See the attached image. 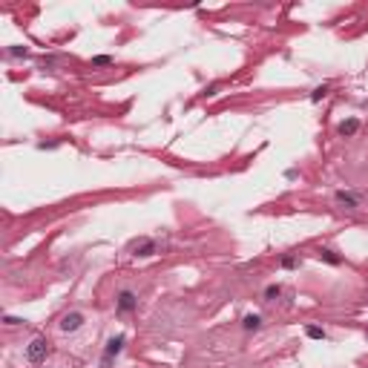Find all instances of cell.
Segmentation results:
<instances>
[{"label": "cell", "instance_id": "cell-2", "mask_svg": "<svg viewBox=\"0 0 368 368\" xmlns=\"http://www.w3.org/2000/svg\"><path fill=\"white\" fill-rule=\"evenodd\" d=\"M52 354V345L46 342V336H35L32 342L26 345V360L32 363V366H40V363H46V357Z\"/></svg>", "mask_w": 368, "mask_h": 368}, {"label": "cell", "instance_id": "cell-6", "mask_svg": "<svg viewBox=\"0 0 368 368\" xmlns=\"http://www.w3.org/2000/svg\"><path fill=\"white\" fill-rule=\"evenodd\" d=\"M334 201H336V204H342L345 210H357V207L363 204V199H360L357 193H351V190H336V193H334Z\"/></svg>", "mask_w": 368, "mask_h": 368}, {"label": "cell", "instance_id": "cell-10", "mask_svg": "<svg viewBox=\"0 0 368 368\" xmlns=\"http://www.w3.org/2000/svg\"><path fill=\"white\" fill-rule=\"evenodd\" d=\"M328 92H331V84H319V86H314V89H311V95H308V98H311V104H319V101L328 98Z\"/></svg>", "mask_w": 368, "mask_h": 368}, {"label": "cell", "instance_id": "cell-13", "mask_svg": "<svg viewBox=\"0 0 368 368\" xmlns=\"http://www.w3.org/2000/svg\"><path fill=\"white\" fill-rule=\"evenodd\" d=\"M279 296H282V285H279V282H270L268 288H265V299H268V302H276Z\"/></svg>", "mask_w": 368, "mask_h": 368}, {"label": "cell", "instance_id": "cell-11", "mask_svg": "<svg viewBox=\"0 0 368 368\" xmlns=\"http://www.w3.org/2000/svg\"><path fill=\"white\" fill-rule=\"evenodd\" d=\"M299 256H296V253H288V256H282V259H279V268L282 270H296L299 268Z\"/></svg>", "mask_w": 368, "mask_h": 368}, {"label": "cell", "instance_id": "cell-1", "mask_svg": "<svg viewBox=\"0 0 368 368\" xmlns=\"http://www.w3.org/2000/svg\"><path fill=\"white\" fill-rule=\"evenodd\" d=\"M124 345H127V334H112L110 336L107 345H104V354H101V368H112V360L124 351Z\"/></svg>", "mask_w": 368, "mask_h": 368}, {"label": "cell", "instance_id": "cell-3", "mask_svg": "<svg viewBox=\"0 0 368 368\" xmlns=\"http://www.w3.org/2000/svg\"><path fill=\"white\" fill-rule=\"evenodd\" d=\"M84 322H86V317L81 311H67V314L61 317V322H58V328H61L64 334H75V331L84 328Z\"/></svg>", "mask_w": 368, "mask_h": 368}, {"label": "cell", "instance_id": "cell-17", "mask_svg": "<svg viewBox=\"0 0 368 368\" xmlns=\"http://www.w3.org/2000/svg\"><path fill=\"white\" fill-rule=\"evenodd\" d=\"M285 179H288V182H294V179H299V170H296V167L285 170Z\"/></svg>", "mask_w": 368, "mask_h": 368}, {"label": "cell", "instance_id": "cell-8", "mask_svg": "<svg viewBox=\"0 0 368 368\" xmlns=\"http://www.w3.org/2000/svg\"><path fill=\"white\" fill-rule=\"evenodd\" d=\"M357 130H360V118H345V121H339V127H336V133L345 135V138L357 135Z\"/></svg>", "mask_w": 368, "mask_h": 368}, {"label": "cell", "instance_id": "cell-16", "mask_svg": "<svg viewBox=\"0 0 368 368\" xmlns=\"http://www.w3.org/2000/svg\"><path fill=\"white\" fill-rule=\"evenodd\" d=\"M3 322H6V325H23V319L12 317V314H6V317H3Z\"/></svg>", "mask_w": 368, "mask_h": 368}, {"label": "cell", "instance_id": "cell-5", "mask_svg": "<svg viewBox=\"0 0 368 368\" xmlns=\"http://www.w3.org/2000/svg\"><path fill=\"white\" fill-rule=\"evenodd\" d=\"M133 251H135L133 256H138V259H150V256L158 253V242H155V239H138Z\"/></svg>", "mask_w": 368, "mask_h": 368}, {"label": "cell", "instance_id": "cell-9", "mask_svg": "<svg viewBox=\"0 0 368 368\" xmlns=\"http://www.w3.org/2000/svg\"><path fill=\"white\" fill-rule=\"evenodd\" d=\"M242 328H245V331H259V328H262V317H259V314H245V317H242Z\"/></svg>", "mask_w": 368, "mask_h": 368}, {"label": "cell", "instance_id": "cell-15", "mask_svg": "<svg viewBox=\"0 0 368 368\" xmlns=\"http://www.w3.org/2000/svg\"><path fill=\"white\" fill-rule=\"evenodd\" d=\"M112 64H115V58H112V55H95V58H92V67H112Z\"/></svg>", "mask_w": 368, "mask_h": 368}, {"label": "cell", "instance_id": "cell-7", "mask_svg": "<svg viewBox=\"0 0 368 368\" xmlns=\"http://www.w3.org/2000/svg\"><path fill=\"white\" fill-rule=\"evenodd\" d=\"M317 256L322 259V262H325V265H334V268H339V265L345 262V259H342V256H339L336 251H331V248H319Z\"/></svg>", "mask_w": 368, "mask_h": 368}, {"label": "cell", "instance_id": "cell-12", "mask_svg": "<svg viewBox=\"0 0 368 368\" xmlns=\"http://www.w3.org/2000/svg\"><path fill=\"white\" fill-rule=\"evenodd\" d=\"M305 336L308 339H328V331L319 328V325H305Z\"/></svg>", "mask_w": 368, "mask_h": 368}, {"label": "cell", "instance_id": "cell-4", "mask_svg": "<svg viewBox=\"0 0 368 368\" xmlns=\"http://www.w3.org/2000/svg\"><path fill=\"white\" fill-rule=\"evenodd\" d=\"M115 311L118 314H135V311H138V296H135L133 291L124 288V291L115 296Z\"/></svg>", "mask_w": 368, "mask_h": 368}, {"label": "cell", "instance_id": "cell-14", "mask_svg": "<svg viewBox=\"0 0 368 368\" xmlns=\"http://www.w3.org/2000/svg\"><path fill=\"white\" fill-rule=\"evenodd\" d=\"M6 55H9V58H29L32 52H29V46H20V43H15V46H6Z\"/></svg>", "mask_w": 368, "mask_h": 368}]
</instances>
